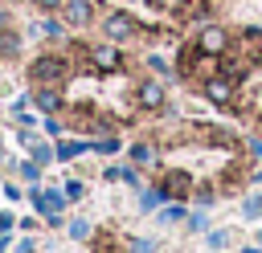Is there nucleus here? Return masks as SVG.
I'll list each match as a JSON object with an SVG mask.
<instances>
[{
  "label": "nucleus",
  "mask_w": 262,
  "mask_h": 253,
  "mask_svg": "<svg viewBox=\"0 0 262 253\" xmlns=\"http://www.w3.org/2000/svg\"><path fill=\"white\" fill-rule=\"evenodd\" d=\"M29 78L37 86H61L70 78V57L66 53H41L33 65H29Z\"/></svg>",
  "instance_id": "f257e3e1"
},
{
  "label": "nucleus",
  "mask_w": 262,
  "mask_h": 253,
  "mask_svg": "<svg viewBox=\"0 0 262 253\" xmlns=\"http://www.w3.org/2000/svg\"><path fill=\"white\" fill-rule=\"evenodd\" d=\"M98 24H102V37H106V41H115V45H127V41H135V37H139V20H135L131 12H119V8H111Z\"/></svg>",
  "instance_id": "f03ea898"
},
{
  "label": "nucleus",
  "mask_w": 262,
  "mask_h": 253,
  "mask_svg": "<svg viewBox=\"0 0 262 253\" xmlns=\"http://www.w3.org/2000/svg\"><path fill=\"white\" fill-rule=\"evenodd\" d=\"M98 8H102V0H66L61 4V20L70 29H86V24H94Z\"/></svg>",
  "instance_id": "7ed1b4c3"
},
{
  "label": "nucleus",
  "mask_w": 262,
  "mask_h": 253,
  "mask_svg": "<svg viewBox=\"0 0 262 253\" xmlns=\"http://www.w3.org/2000/svg\"><path fill=\"white\" fill-rule=\"evenodd\" d=\"M86 61H90V69H98V73H115V69H123V53H119L115 41L86 49Z\"/></svg>",
  "instance_id": "20e7f679"
},
{
  "label": "nucleus",
  "mask_w": 262,
  "mask_h": 253,
  "mask_svg": "<svg viewBox=\"0 0 262 253\" xmlns=\"http://www.w3.org/2000/svg\"><path fill=\"white\" fill-rule=\"evenodd\" d=\"M196 45H201L205 53H213V57H221V53L233 49V41H229V33H225L221 24H205V29L196 33Z\"/></svg>",
  "instance_id": "39448f33"
},
{
  "label": "nucleus",
  "mask_w": 262,
  "mask_h": 253,
  "mask_svg": "<svg viewBox=\"0 0 262 253\" xmlns=\"http://www.w3.org/2000/svg\"><path fill=\"white\" fill-rule=\"evenodd\" d=\"M250 65H254V61H250L246 53H233V49L217 57V73H221V78H229L233 86H237V82H246V73H250Z\"/></svg>",
  "instance_id": "423d86ee"
},
{
  "label": "nucleus",
  "mask_w": 262,
  "mask_h": 253,
  "mask_svg": "<svg viewBox=\"0 0 262 253\" xmlns=\"http://www.w3.org/2000/svg\"><path fill=\"white\" fill-rule=\"evenodd\" d=\"M233 90H237V86H233L229 78H221V73L209 78V82H201V94H205L213 106H229V102H233Z\"/></svg>",
  "instance_id": "0eeeda50"
},
{
  "label": "nucleus",
  "mask_w": 262,
  "mask_h": 253,
  "mask_svg": "<svg viewBox=\"0 0 262 253\" xmlns=\"http://www.w3.org/2000/svg\"><path fill=\"white\" fill-rule=\"evenodd\" d=\"M135 102H139L143 110H160V106L168 102V94H164V86H160V82H151V78H147V82H139V86H135Z\"/></svg>",
  "instance_id": "6e6552de"
},
{
  "label": "nucleus",
  "mask_w": 262,
  "mask_h": 253,
  "mask_svg": "<svg viewBox=\"0 0 262 253\" xmlns=\"http://www.w3.org/2000/svg\"><path fill=\"white\" fill-rule=\"evenodd\" d=\"M160 188H164V196H168V200H184V196H188V188H192V180H188V171H164Z\"/></svg>",
  "instance_id": "1a4fd4ad"
},
{
  "label": "nucleus",
  "mask_w": 262,
  "mask_h": 253,
  "mask_svg": "<svg viewBox=\"0 0 262 253\" xmlns=\"http://www.w3.org/2000/svg\"><path fill=\"white\" fill-rule=\"evenodd\" d=\"M237 41H242V53H250V61H262V29L258 24H246L237 33Z\"/></svg>",
  "instance_id": "9d476101"
},
{
  "label": "nucleus",
  "mask_w": 262,
  "mask_h": 253,
  "mask_svg": "<svg viewBox=\"0 0 262 253\" xmlns=\"http://www.w3.org/2000/svg\"><path fill=\"white\" fill-rule=\"evenodd\" d=\"M33 102H37V110L53 114V110H61V90L57 86H37L33 90Z\"/></svg>",
  "instance_id": "9b49d317"
},
{
  "label": "nucleus",
  "mask_w": 262,
  "mask_h": 253,
  "mask_svg": "<svg viewBox=\"0 0 262 253\" xmlns=\"http://www.w3.org/2000/svg\"><path fill=\"white\" fill-rule=\"evenodd\" d=\"M131 159H135L139 167H143V163L151 167V163H156V143H135V147H131Z\"/></svg>",
  "instance_id": "f8f14e48"
},
{
  "label": "nucleus",
  "mask_w": 262,
  "mask_h": 253,
  "mask_svg": "<svg viewBox=\"0 0 262 253\" xmlns=\"http://www.w3.org/2000/svg\"><path fill=\"white\" fill-rule=\"evenodd\" d=\"M86 151V143H74V139H66V143H57V159H78Z\"/></svg>",
  "instance_id": "ddd939ff"
},
{
  "label": "nucleus",
  "mask_w": 262,
  "mask_h": 253,
  "mask_svg": "<svg viewBox=\"0 0 262 253\" xmlns=\"http://www.w3.org/2000/svg\"><path fill=\"white\" fill-rule=\"evenodd\" d=\"M160 200H164V188H143V192H139V204H143V208H156Z\"/></svg>",
  "instance_id": "4468645a"
},
{
  "label": "nucleus",
  "mask_w": 262,
  "mask_h": 253,
  "mask_svg": "<svg viewBox=\"0 0 262 253\" xmlns=\"http://www.w3.org/2000/svg\"><path fill=\"white\" fill-rule=\"evenodd\" d=\"M94 151H102V155H115V151H119V135H102V139L94 143Z\"/></svg>",
  "instance_id": "2eb2a0df"
},
{
  "label": "nucleus",
  "mask_w": 262,
  "mask_h": 253,
  "mask_svg": "<svg viewBox=\"0 0 262 253\" xmlns=\"http://www.w3.org/2000/svg\"><path fill=\"white\" fill-rule=\"evenodd\" d=\"M12 53H16V33L4 29V33H0V57H12Z\"/></svg>",
  "instance_id": "dca6fc26"
},
{
  "label": "nucleus",
  "mask_w": 262,
  "mask_h": 253,
  "mask_svg": "<svg viewBox=\"0 0 262 253\" xmlns=\"http://www.w3.org/2000/svg\"><path fill=\"white\" fill-rule=\"evenodd\" d=\"M188 16H192V20H201V24H209V16H213V4H209V0H201V4H196Z\"/></svg>",
  "instance_id": "f3484780"
},
{
  "label": "nucleus",
  "mask_w": 262,
  "mask_h": 253,
  "mask_svg": "<svg viewBox=\"0 0 262 253\" xmlns=\"http://www.w3.org/2000/svg\"><path fill=\"white\" fill-rule=\"evenodd\" d=\"M37 33H41V37H53V41H57V37H61V24H57V20H41V24H37Z\"/></svg>",
  "instance_id": "a211bd4d"
},
{
  "label": "nucleus",
  "mask_w": 262,
  "mask_h": 253,
  "mask_svg": "<svg viewBox=\"0 0 262 253\" xmlns=\"http://www.w3.org/2000/svg\"><path fill=\"white\" fill-rule=\"evenodd\" d=\"M53 155H57V151H53L49 143H37V147H33V159H37V163H49Z\"/></svg>",
  "instance_id": "6ab92c4d"
},
{
  "label": "nucleus",
  "mask_w": 262,
  "mask_h": 253,
  "mask_svg": "<svg viewBox=\"0 0 262 253\" xmlns=\"http://www.w3.org/2000/svg\"><path fill=\"white\" fill-rule=\"evenodd\" d=\"M213 200H217V192H213V188H196V204H201V208H209Z\"/></svg>",
  "instance_id": "aec40b11"
},
{
  "label": "nucleus",
  "mask_w": 262,
  "mask_h": 253,
  "mask_svg": "<svg viewBox=\"0 0 262 253\" xmlns=\"http://www.w3.org/2000/svg\"><path fill=\"white\" fill-rule=\"evenodd\" d=\"M70 237H78V241L90 237V224H86V220H70Z\"/></svg>",
  "instance_id": "412c9836"
},
{
  "label": "nucleus",
  "mask_w": 262,
  "mask_h": 253,
  "mask_svg": "<svg viewBox=\"0 0 262 253\" xmlns=\"http://www.w3.org/2000/svg\"><path fill=\"white\" fill-rule=\"evenodd\" d=\"M180 216H184V208H180V204H168V208H164V216H160V220H168V224H172V220H180Z\"/></svg>",
  "instance_id": "4be33fe9"
},
{
  "label": "nucleus",
  "mask_w": 262,
  "mask_h": 253,
  "mask_svg": "<svg viewBox=\"0 0 262 253\" xmlns=\"http://www.w3.org/2000/svg\"><path fill=\"white\" fill-rule=\"evenodd\" d=\"M33 4H37L41 12H61V4H66V0H33Z\"/></svg>",
  "instance_id": "5701e85b"
},
{
  "label": "nucleus",
  "mask_w": 262,
  "mask_h": 253,
  "mask_svg": "<svg viewBox=\"0 0 262 253\" xmlns=\"http://www.w3.org/2000/svg\"><path fill=\"white\" fill-rule=\"evenodd\" d=\"M20 180H29V184L37 180V159H33V163H20Z\"/></svg>",
  "instance_id": "b1692460"
},
{
  "label": "nucleus",
  "mask_w": 262,
  "mask_h": 253,
  "mask_svg": "<svg viewBox=\"0 0 262 253\" xmlns=\"http://www.w3.org/2000/svg\"><path fill=\"white\" fill-rule=\"evenodd\" d=\"M209 245H213V249H225V245H229V233H209Z\"/></svg>",
  "instance_id": "393cba45"
},
{
  "label": "nucleus",
  "mask_w": 262,
  "mask_h": 253,
  "mask_svg": "<svg viewBox=\"0 0 262 253\" xmlns=\"http://www.w3.org/2000/svg\"><path fill=\"white\" fill-rule=\"evenodd\" d=\"M246 216H262V200H258V196L246 200Z\"/></svg>",
  "instance_id": "a878e982"
},
{
  "label": "nucleus",
  "mask_w": 262,
  "mask_h": 253,
  "mask_svg": "<svg viewBox=\"0 0 262 253\" xmlns=\"http://www.w3.org/2000/svg\"><path fill=\"white\" fill-rule=\"evenodd\" d=\"M151 249H156V245H151V241H139V237H135V241H131V253H151Z\"/></svg>",
  "instance_id": "bb28decb"
},
{
  "label": "nucleus",
  "mask_w": 262,
  "mask_h": 253,
  "mask_svg": "<svg viewBox=\"0 0 262 253\" xmlns=\"http://www.w3.org/2000/svg\"><path fill=\"white\" fill-rule=\"evenodd\" d=\"M147 65H151V69H160V73H168V61H164V57H156V53L147 57Z\"/></svg>",
  "instance_id": "cd10ccee"
},
{
  "label": "nucleus",
  "mask_w": 262,
  "mask_h": 253,
  "mask_svg": "<svg viewBox=\"0 0 262 253\" xmlns=\"http://www.w3.org/2000/svg\"><path fill=\"white\" fill-rule=\"evenodd\" d=\"M246 151H250L254 159H262V139H250V143H246Z\"/></svg>",
  "instance_id": "c85d7f7f"
},
{
  "label": "nucleus",
  "mask_w": 262,
  "mask_h": 253,
  "mask_svg": "<svg viewBox=\"0 0 262 253\" xmlns=\"http://www.w3.org/2000/svg\"><path fill=\"white\" fill-rule=\"evenodd\" d=\"M66 196H70V200H74V196H82V184H78V180H70V184H66Z\"/></svg>",
  "instance_id": "c756f323"
},
{
  "label": "nucleus",
  "mask_w": 262,
  "mask_h": 253,
  "mask_svg": "<svg viewBox=\"0 0 262 253\" xmlns=\"http://www.w3.org/2000/svg\"><path fill=\"white\" fill-rule=\"evenodd\" d=\"M0 229H8V212H0Z\"/></svg>",
  "instance_id": "7c9ffc66"
},
{
  "label": "nucleus",
  "mask_w": 262,
  "mask_h": 253,
  "mask_svg": "<svg viewBox=\"0 0 262 253\" xmlns=\"http://www.w3.org/2000/svg\"><path fill=\"white\" fill-rule=\"evenodd\" d=\"M0 253H4V237H0Z\"/></svg>",
  "instance_id": "2f4dec72"
},
{
  "label": "nucleus",
  "mask_w": 262,
  "mask_h": 253,
  "mask_svg": "<svg viewBox=\"0 0 262 253\" xmlns=\"http://www.w3.org/2000/svg\"><path fill=\"white\" fill-rule=\"evenodd\" d=\"M258 245H262V233H258Z\"/></svg>",
  "instance_id": "473e14b6"
}]
</instances>
